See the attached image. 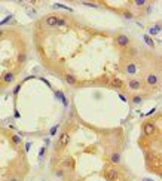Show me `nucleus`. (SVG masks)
<instances>
[{
    "mask_svg": "<svg viewBox=\"0 0 162 181\" xmlns=\"http://www.w3.org/2000/svg\"><path fill=\"white\" fill-rule=\"evenodd\" d=\"M104 177L107 181H121V172L113 166H109L104 172Z\"/></svg>",
    "mask_w": 162,
    "mask_h": 181,
    "instance_id": "1",
    "label": "nucleus"
},
{
    "mask_svg": "<svg viewBox=\"0 0 162 181\" xmlns=\"http://www.w3.org/2000/svg\"><path fill=\"white\" fill-rule=\"evenodd\" d=\"M69 142H70V134H69L67 131L61 132V135H60V140H58V144H57V150L65 148V147L69 146Z\"/></svg>",
    "mask_w": 162,
    "mask_h": 181,
    "instance_id": "2",
    "label": "nucleus"
},
{
    "mask_svg": "<svg viewBox=\"0 0 162 181\" xmlns=\"http://www.w3.org/2000/svg\"><path fill=\"white\" fill-rule=\"evenodd\" d=\"M75 166H76V162L71 156H65L63 157L61 160V168L63 169H69V171H75Z\"/></svg>",
    "mask_w": 162,
    "mask_h": 181,
    "instance_id": "3",
    "label": "nucleus"
},
{
    "mask_svg": "<svg viewBox=\"0 0 162 181\" xmlns=\"http://www.w3.org/2000/svg\"><path fill=\"white\" fill-rule=\"evenodd\" d=\"M115 42H116V45L119 48H127V46H129V37L125 36V34H117L116 39H115Z\"/></svg>",
    "mask_w": 162,
    "mask_h": 181,
    "instance_id": "4",
    "label": "nucleus"
},
{
    "mask_svg": "<svg viewBox=\"0 0 162 181\" xmlns=\"http://www.w3.org/2000/svg\"><path fill=\"white\" fill-rule=\"evenodd\" d=\"M146 83L155 88V86H158L159 85V77H158V74H155V73H150V74H147L146 76Z\"/></svg>",
    "mask_w": 162,
    "mask_h": 181,
    "instance_id": "5",
    "label": "nucleus"
},
{
    "mask_svg": "<svg viewBox=\"0 0 162 181\" xmlns=\"http://www.w3.org/2000/svg\"><path fill=\"white\" fill-rule=\"evenodd\" d=\"M15 77H17V73L15 71H6V73H3V76H2V80L5 85H9V83H12L13 80H15Z\"/></svg>",
    "mask_w": 162,
    "mask_h": 181,
    "instance_id": "6",
    "label": "nucleus"
},
{
    "mask_svg": "<svg viewBox=\"0 0 162 181\" xmlns=\"http://www.w3.org/2000/svg\"><path fill=\"white\" fill-rule=\"evenodd\" d=\"M143 132L146 135H153L156 132V126H155L153 122H144L143 123Z\"/></svg>",
    "mask_w": 162,
    "mask_h": 181,
    "instance_id": "7",
    "label": "nucleus"
},
{
    "mask_svg": "<svg viewBox=\"0 0 162 181\" xmlns=\"http://www.w3.org/2000/svg\"><path fill=\"white\" fill-rule=\"evenodd\" d=\"M109 85H110V88H115V89H123L125 88V82L122 79H119V77H113L112 80L109 82Z\"/></svg>",
    "mask_w": 162,
    "mask_h": 181,
    "instance_id": "8",
    "label": "nucleus"
},
{
    "mask_svg": "<svg viewBox=\"0 0 162 181\" xmlns=\"http://www.w3.org/2000/svg\"><path fill=\"white\" fill-rule=\"evenodd\" d=\"M57 18H58L57 15H48V17H45V19H43V24L49 28L57 27Z\"/></svg>",
    "mask_w": 162,
    "mask_h": 181,
    "instance_id": "9",
    "label": "nucleus"
},
{
    "mask_svg": "<svg viewBox=\"0 0 162 181\" xmlns=\"http://www.w3.org/2000/svg\"><path fill=\"white\" fill-rule=\"evenodd\" d=\"M125 73L129 74V76H132V74L137 73V65H135L134 61H129V63L125 64Z\"/></svg>",
    "mask_w": 162,
    "mask_h": 181,
    "instance_id": "10",
    "label": "nucleus"
},
{
    "mask_svg": "<svg viewBox=\"0 0 162 181\" xmlns=\"http://www.w3.org/2000/svg\"><path fill=\"white\" fill-rule=\"evenodd\" d=\"M128 88L131 90H138L140 88H141V83H140V80H137V79H131L128 82Z\"/></svg>",
    "mask_w": 162,
    "mask_h": 181,
    "instance_id": "11",
    "label": "nucleus"
},
{
    "mask_svg": "<svg viewBox=\"0 0 162 181\" xmlns=\"http://www.w3.org/2000/svg\"><path fill=\"white\" fill-rule=\"evenodd\" d=\"M110 163H113V165L121 163V153L119 152H112L110 153Z\"/></svg>",
    "mask_w": 162,
    "mask_h": 181,
    "instance_id": "12",
    "label": "nucleus"
},
{
    "mask_svg": "<svg viewBox=\"0 0 162 181\" xmlns=\"http://www.w3.org/2000/svg\"><path fill=\"white\" fill-rule=\"evenodd\" d=\"M64 79H65V82H67L69 85H76L77 83L76 76H75V74H71V73H65L64 74Z\"/></svg>",
    "mask_w": 162,
    "mask_h": 181,
    "instance_id": "13",
    "label": "nucleus"
},
{
    "mask_svg": "<svg viewBox=\"0 0 162 181\" xmlns=\"http://www.w3.org/2000/svg\"><path fill=\"white\" fill-rule=\"evenodd\" d=\"M67 25V18L65 17H58L57 18V27H64Z\"/></svg>",
    "mask_w": 162,
    "mask_h": 181,
    "instance_id": "14",
    "label": "nucleus"
},
{
    "mask_svg": "<svg viewBox=\"0 0 162 181\" xmlns=\"http://www.w3.org/2000/svg\"><path fill=\"white\" fill-rule=\"evenodd\" d=\"M25 61H27V55L24 54V52H21V54L18 55V58H17V63H18L19 65H23Z\"/></svg>",
    "mask_w": 162,
    "mask_h": 181,
    "instance_id": "15",
    "label": "nucleus"
},
{
    "mask_svg": "<svg viewBox=\"0 0 162 181\" xmlns=\"http://www.w3.org/2000/svg\"><path fill=\"white\" fill-rule=\"evenodd\" d=\"M11 141H12L15 146H19L21 142H23V141H21V138L18 137V135H11Z\"/></svg>",
    "mask_w": 162,
    "mask_h": 181,
    "instance_id": "16",
    "label": "nucleus"
},
{
    "mask_svg": "<svg viewBox=\"0 0 162 181\" xmlns=\"http://www.w3.org/2000/svg\"><path fill=\"white\" fill-rule=\"evenodd\" d=\"M131 101L134 102V104H140V102L143 101V96L141 95H134V96L131 98Z\"/></svg>",
    "mask_w": 162,
    "mask_h": 181,
    "instance_id": "17",
    "label": "nucleus"
},
{
    "mask_svg": "<svg viewBox=\"0 0 162 181\" xmlns=\"http://www.w3.org/2000/svg\"><path fill=\"white\" fill-rule=\"evenodd\" d=\"M122 13H123V17H125V18H128V19H131V18H134V15H132L131 12H128V11H123Z\"/></svg>",
    "mask_w": 162,
    "mask_h": 181,
    "instance_id": "18",
    "label": "nucleus"
},
{
    "mask_svg": "<svg viewBox=\"0 0 162 181\" xmlns=\"http://www.w3.org/2000/svg\"><path fill=\"white\" fill-rule=\"evenodd\" d=\"M144 40H146L147 43H149V46H150V48H153V46H155V45H153V42H152V39H150V37H147V36H144Z\"/></svg>",
    "mask_w": 162,
    "mask_h": 181,
    "instance_id": "19",
    "label": "nucleus"
},
{
    "mask_svg": "<svg viewBox=\"0 0 162 181\" xmlns=\"http://www.w3.org/2000/svg\"><path fill=\"white\" fill-rule=\"evenodd\" d=\"M57 175H58V177H65V171H64L63 168L58 169V171H57Z\"/></svg>",
    "mask_w": 162,
    "mask_h": 181,
    "instance_id": "20",
    "label": "nucleus"
},
{
    "mask_svg": "<svg viewBox=\"0 0 162 181\" xmlns=\"http://www.w3.org/2000/svg\"><path fill=\"white\" fill-rule=\"evenodd\" d=\"M128 52H129V57H134V55L137 54V49H134V48H129V51H128Z\"/></svg>",
    "mask_w": 162,
    "mask_h": 181,
    "instance_id": "21",
    "label": "nucleus"
},
{
    "mask_svg": "<svg viewBox=\"0 0 162 181\" xmlns=\"http://www.w3.org/2000/svg\"><path fill=\"white\" fill-rule=\"evenodd\" d=\"M134 5H137V6H144L146 2H144V0H137V2H134Z\"/></svg>",
    "mask_w": 162,
    "mask_h": 181,
    "instance_id": "22",
    "label": "nucleus"
},
{
    "mask_svg": "<svg viewBox=\"0 0 162 181\" xmlns=\"http://www.w3.org/2000/svg\"><path fill=\"white\" fill-rule=\"evenodd\" d=\"M85 6H89V7H98V5H95V3H83Z\"/></svg>",
    "mask_w": 162,
    "mask_h": 181,
    "instance_id": "23",
    "label": "nucleus"
},
{
    "mask_svg": "<svg viewBox=\"0 0 162 181\" xmlns=\"http://www.w3.org/2000/svg\"><path fill=\"white\" fill-rule=\"evenodd\" d=\"M19 88H21V85H18V86H17L15 89H13V95H17V94H18V90H19Z\"/></svg>",
    "mask_w": 162,
    "mask_h": 181,
    "instance_id": "24",
    "label": "nucleus"
},
{
    "mask_svg": "<svg viewBox=\"0 0 162 181\" xmlns=\"http://www.w3.org/2000/svg\"><path fill=\"white\" fill-rule=\"evenodd\" d=\"M121 100H122V101H127V96H125L123 94H121Z\"/></svg>",
    "mask_w": 162,
    "mask_h": 181,
    "instance_id": "25",
    "label": "nucleus"
},
{
    "mask_svg": "<svg viewBox=\"0 0 162 181\" xmlns=\"http://www.w3.org/2000/svg\"><path fill=\"white\" fill-rule=\"evenodd\" d=\"M5 36V30H0V37H3Z\"/></svg>",
    "mask_w": 162,
    "mask_h": 181,
    "instance_id": "26",
    "label": "nucleus"
},
{
    "mask_svg": "<svg viewBox=\"0 0 162 181\" xmlns=\"http://www.w3.org/2000/svg\"><path fill=\"white\" fill-rule=\"evenodd\" d=\"M9 181H18V178H11Z\"/></svg>",
    "mask_w": 162,
    "mask_h": 181,
    "instance_id": "27",
    "label": "nucleus"
}]
</instances>
